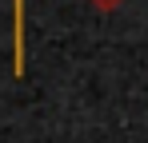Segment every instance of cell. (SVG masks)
I'll use <instances>...</instances> for the list:
<instances>
[{"label":"cell","instance_id":"cell-1","mask_svg":"<svg viewBox=\"0 0 148 143\" xmlns=\"http://www.w3.org/2000/svg\"><path fill=\"white\" fill-rule=\"evenodd\" d=\"M12 76H24V0H12Z\"/></svg>","mask_w":148,"mask_h":143},{"label":"cell","instance_id":"cell-2","mask_svg":"<svg viewBox=\"0 0 148 143\" xmlns=\"http://www.w3.org/2000/svg\"><path fill=\"white\" fill-rule=\"evenodd\" d=\"M88 4H92L96 12H116V8H120L124 0H88Z\"/></svg>","mask_w":148,"mask_h":143}]
</instances>
